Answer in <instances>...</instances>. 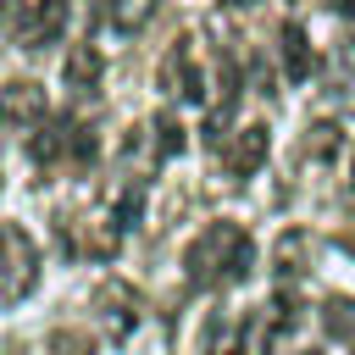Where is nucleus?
Returning a JSON list of instances; mask_svg holds the SVG:
<instances>
[{"label":"nucleus","instance_id":"1","mask_svg":"<svg viewBox=\"0 0 355 355\" xmlns=\"http://www.w3.org/2000/svg\"><path fill=\"white\" fill-rule=\"evenodd\" d=\"M250 266H255V244L239 222H205L183 250V272H189L194 288L239 283V277H250Z\"/></svg>","mask_w":355,"mask_h":355},{"label":"nucleus","instance_id":"2","mask_svg":"<svg viewBox=\"0 0 355 355\" xmlns=\"http://www.w3.org/2000/svg\"><path fill=\"white\" fill-rule=\"evenodd\" d=\"M39 283V244L22 222H0V305L28 300Z\"/></svg>","mask_w":355,"mask_h":355},{"label":"nucleus","instance_id":"3","mask_svg":"<svg viewBox=\"0 0 355 355\" xmlns=\"http://www.w3.org/2000/svg\"><path fill=\"white\" fill-rule=\"evenodd\" d=\"M94 311H100V333H105L111 344H122V338L139 327V300H133V288L116 283V277L94 288Z\"/></svg>","mask_w":355,"mask_h":355},{"label":"nucleus","instance_id":"4","mask_svg":"<svg viewBox=\"0 0 355 355\" xmlns=\"http://www.w3.org/2000/svg\"><path fill=\"white\" fill-rule=\"evenodd\" d=\"M161 89L166 94H178V100H205V78H200V67H194V39H178L166 55H161Z\"/></svg>","mask_w":355,"mask_h":355},{"label":"nucleus","instance_id":"5","mask_svg":"<svg viewBox=\"0 0 355 355\" xmlns=\"http://www.w3.org/2000/svg\"><path fill=\"white\" fill-rule=\"evenodd\" d=\"M61 28H67V0H28V11L17 22V44L22 50H44V44L61 39Z\"/></svg>","mask_w":355,"mask_h":355},{"label":"nucleus","instance_id":"6","mask_svg":"<svg viewBox=\"0 0 355 355\" xmlns=\"http://www.w3.org/2000/svg\"><path fill=\"white\" fill-rule=\"evenodd\" d=\"M266 150H272V128H266V122H250V128H239V133L227 139L222 161H227L233 178H255V172L266 166Z\"/></svg>","mask_w":355,"mask_h":355},{"label":"nucleus","instance_id":"7","mask_svg":"<svg viewBox=\"0 0 355 355\" xmlns=\"http://www.w3.org/2000/svg\"><path fill=\"white\" fill-rule=\"evenodd\" d=\"M311 266V233L305 227H283L277 244H272V272L277 277H300Z\"/></svg>","mask_w":355,"mask_h":355},{"label":"nucleus","instance_id":"8","mask_svg":"<svg viewBox=\"0 0 355 355\" xmlns=\"http://www.w3.org/2000/svg\"><path fill=\"white\" fill-rule=\"evenodd\" d=\"M44 116V89L39 83H6L0 89V122H39Z\"/></svg>","mask_w":355,"mask_h":355},{"label":"nucleus","instance_id":"9","mask_svg":"<svg viewBox=\"0 0 355 355\" xmlns=\"http://www.w3.org/2000/svg\"><path fill=\"white\" fill-rule=\"evenodd\" d=\"M277 50H283V78H288V83H305V78H311V39H305L300 22H283Z\"/></svg>","mask_w":355,"mask_h":355},{"label":"nucleus","instance_id":"10","mask_svg":"<svg viewBox=\"0 0 355 355\" xmlns=\"http://www.w3.org/2000/svg\"><path fill=\"white\" fill-rule=\"evenodd\" d=\"M100 72H105V61H100V50L94 44H72V55H67V89L72 94H89L94 83H100Z\"/></svg>","mask_w":355,"mask_h":355},{"label":"nucleus","instance_id":"11","mask_svg":"<svg viewBox=\"0 0 355 355\" xmlns=\"http://www.w3.org/2000/svg\"><path fill=\"white\" fill-rule=\"evenodd\" d=\"M338 150H344V128H338L333 116H316V122H305V155H311L316 166L338 161Z\"/></svg>","mask_w":355,"mask_h":355},{"label":"nucleus","instance_id":"12","mask_svg":"<svg viewBox=\"0 0 355 355\" xmlns=\"http://www.w3.org/2000/svg\"><path fill=\"white\" fill-rule=\"evenodd\" d=\"M155 17V0H105V22L111 33H139Z\"/></svg>","mask_w":355,"mask_h":355},{"label":"nucleus","instance_id":"13","mask_svg":"<svg viewBox=\"0 0 355 355\" xmlns=\"http://www.w3.org/2000/svg\"><path fill=\"white\" fill-rule=\"evenodd\" d=\"M150 133H155V161H172V155L183 150V122H178L172 111H155V116H150Z\"/></svg>","mask_w":355,"mask_h":355},{"label":"nucleus","instance_id":"14","mask_svg":"<svg viewBox=\"0 0 355 355\" xmlns=\"http://www.w3.org/2000/svg\"><path fill=\"white\" fill-rule=\"evenodd\" d=\"M327 89L355 100V44H338V50L327 55Z\"/></svg>","mask_w":355,"mask_h":355},{"label":"nucleus","instance_id":"15","mask_svg":"<svg viewBox=\"0 0 355 355\" xmlns=\"http://www.w3.org/2000/svg\"><path fill=\"white\" fill-rule=\"evenodd\" d=\"M322 322H327L333 338H349V344H355V305H349V300H327V305H322Z\"/></svg>","mask_w":355,"mask_h":355},{"label":"nucleus","instance_id":"16","mask_svg":"<svg viewBox=\"0 0 355 355\" xmlns=\"http://www.w3.org/2000/svg\"><path fill=\"white\" fill-rule=\"evenodd\" d=\"M50 355H89V338L83 333H72V327H61V333H50V344H44Z\"/></svg>","mask_w":355,"mask_h":355},{"label":"nucleus","instance_id":"17","mask_svg":"<svg viewBox=\"0 0 355 355\" xmlns=\"http://www.w3.org/2000/svg\"><path fill=\"white\" fill-rule=\"evenodd\" d=\"M344 17H355V0H344Z\"/></svg>","mask_w":355,"mask_h":355},{"label":"nucleus","instance_id":"18","mask_svg":"<svg viewBox=\"0 0 355 355\" xmlns=\"http://www.w3.org/2000/svg\"><path fill=\"white\" fill-rule=\"evenodd\" d=\"M349 194H355V161H349Z\"/></svg>","mask_w":355,"mask_h":355}]
</instances>
